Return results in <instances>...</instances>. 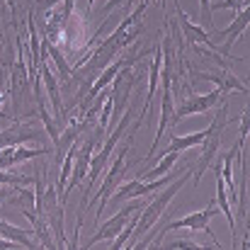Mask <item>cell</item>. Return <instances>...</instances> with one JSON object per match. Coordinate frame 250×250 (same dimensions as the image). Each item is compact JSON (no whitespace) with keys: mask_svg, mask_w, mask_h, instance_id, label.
<instances>
[{"mask_svg":"<svg viewBox=\"0 0 250 250\" xmlns=\"http://www.w3.org/2000/svg\"><path fill=\"white\" fill-rule=\"evenodd\" d=\"M226 124H229V95H221V100L216 104V117H214V122L207 129V139L199 144L202 146V156L197 161H192V185L194 187L199 185V180L207 172V167H211V163H214V158L219 153V146L224 141Z\"/></svg>","mask_w":250,"mask_h":250,"instance_id":"6da1fadb","label":"cell"},{"mask_svg":"<svg viewBox=\"0 0 250 250\" xmlns=\"http://www.w3.org/2000/svg\"><path fill=\"white\" fill-rule=\"evenodd\" d=\"M187 166H189V167H185V170H182V172H180V175L172 180V182H167L166 187H163V192H161L156 199H151V202L146 204L144 214L136 219L134 233H139V236H141L144 231H148V229H151V226H153V224H156L161 216H163V211L167 209V204L172 202V197H175V194L182 189V185H185V182L189 180V175H192V163H187Z\"/></svg>","mask_w":250,"mask_h":250,"instance_id":"7a4b0ae2","label":"cell"},{"mask_svg":"<svg viewBox=\"0 0 250 250\" xmlns=\"http://www.w3.org/2000/svg\"><path fill=\"white\" fill-rule=\"evenodd\" d=\"M131 144H134V131L129 134V139L119 146V153H117V158H114V163L109 166L107 170V175H104V180H102V185H100V189H97V194H95V199L90 202V204H97V214H95V224H100V219H102V214H104V209H107V202H109V197H112V192L122 185V180H124V172L129 170V166H124V158H126V151L131 148ZM87 204V207H90Z\"/></svg>","mask_w":250,"mask_h":250,"instance_id":"3957f363","label":"cell"},{"mask_svg":"<svg viewBox=\"0 0 250 250\" xmlns=\"http://www.w3.org/2000/svg\"><path fill=\"white\" fill-rule=\"evenodd\" d=\"M216 214H219V207H216V199H211V202L207 204V209L194 211V214H187V216H182V219H175V221L166 224V226H163V231H161V236H158L153 243H158L166 233L177 231V229H187V231H204V233L211 238V243H216V238H214V233H211V229H209V221H211Z\"/></svg>","mask_w":250,"mask_h":250,"instance_id":"277c9868","label":"cell"},{"mask_svg":"<svg viewBox=\"0 0 250 250\" xmlns=\"http://www.w3.org/2000/svg\"><path fill=\"white\" fill-rule=\"evenodd\" d=\"M221 95H224V92H221L219 87H214V90H211V92H207V95H194V92L189 90V95H187V97H182V102H180L177 107H172L170 126H172V124H177L182 117H189V114H202V112L214 109V107L219 104Z\"/></svg>","mask_w":250,"mask_h":250,"instance_id":"5b68a950","label":"cell"},{"mask_svg":"<svg viewBox=\"0 0 250 250\" xmlns=\"http://www.w3.org/2000/svg\"><path fill=\"white\" fill-rule=\"evenodd\" d=\"M141 209V197H134L131 199V204H126L124 209H119L112 219H107V224H102L100 221V229H97V233L92 236V238H87V248H92L95 243H100V241H114L117 236H119V231L124 229V224L131 219V214H136Z\"/></svg>","mask_w":250,"mask_h":250,"instance_id":"8992f818","label":"cell"},{"mask_svg":"<svg viewBox=\"0 0 250 250\" xmlns=\"http://www.w3.org/2000/svg\"><path fill=\"white\" fill-rule=\"evenodd\" d=\"M29 141H37V144H44L46 136L42 129L32 126V124H22V122H15L12 126H7L5 131H0V148L5 146H20V144H29Z\"/></svg>","mask_w":250,"mask_h":250,"instance_id":"52a82bcc","label":"cell"},{"mask_svg":"<svg viewBox=\"0 0 250 250\" xmlns=\"http://www.w3.org/2000/svg\"><path fill=\"white\" fill-rule=\"evenodd\" d=\"M248 22H250V10L243 7V12H241V15L229 24V29H214V27H211V29H214V32L209 34V37H211V42H216V39H224V37H226L224 46H216V44H214V46H216V51H219V54H224L226 59H233V56H231V49H233L236 39L243 34V29L248 27Z\"/></svg>","mask_w":250,"mask_h":250,"instance_id":"ba28073f","label":"cell"},{"mask_svg":"<svg viewBox=\"0 0 250 250\" xmlns=\"http://www.w3.org/2000/svg\"><path fill=\"white\" fill-rule=\"evenodd\" d=\"M97 141H100V139L92 136V139H87L85 144H78V151H76V156H73V167H71V180L66 182V197H68V192H71L73 187H81V185H83L87 166H90V156H92Z\"/></svg>","mask_w":250,"mask_h":250,"instance_id":"9c48e42d","label":"cell"},{"mask_svg":"<svg viewBox=\"0 0 250 250\" xmlns=\"http://www.w3.org/2000/svg\"><path fill=\"white\" fill-rule=\"evenodd\" d=\"M194 78L214 83L219 90H221V92H224V95H229L231 90L248 95V87H246V83H241L236 76H231V71H229L226 66H216V71H214V73H194Z\"/></svg>","mask_w":250,"mask_h":250,"instance_id":"30bf717a","label":"cell"},{"mask_svg":"<svg viewBox=\"0 0 250 250\" xmlns=\"http://www.w3.org/2000/svg\"><path fill=\"white\" fill-rule=\"evenodd\" d=\"M153 61H151V66H148V95H146V107H144V112H141V119L144 117H148V109H151V102H153V97H156V92H158V85H161V66H163V46H153Z\"/></svg>","mask_w":250,"mask_h":250,"instance_id":"8fae6325","label":"cell"},{"mask_svg":"<svg viewBox=\"0 0 250 250\" xmlns=\"http://www.w3.org/2000/svg\"><path fill=\"white\" fill-rule=\"evenodd\" d=\"M175 10H177L180 27H182V34H185V39L189 42V46L204 44V46H209V49H216V46H214V42H211V37H209V32H204L202 27L192 24V22H189V17H187V12H185V10H180V5H177V2H175Z\"/></svg>","mask_w":250,"mask_h":250,"instance_id":"7c38bea8","label":"cell"},{"mask_svg":"<svg viewBox=\"0 0 250 250\" xmlns=\"http://www.w3.org/2000/svg\"><path fill=\"white\" fill-rule=\"evenodd\" d=\"M214 172H216V207H219V211H224V214H226V219H229V226H231V233H233V243H238L236 216H233V211H231V204H229V197H226V187H224L221 167L216 166V167H214Z\"/></svg>","mask_w":250,"mask_h":250,"instance_id":"4fadbf2b","label":"cell"},{"mask_svg":"<svg viewBox=\"0 0 250 250\" xmlns=\"http://www.w3.org/2000/svg\"><path fill=\"white\" fill-rule=\"evenodd\" d=\"M180 161V153L177 151H167L163 158H158V163L151 167H144L141 172H139V180H146V182H151V180H156V177H161V175H166L172 170V166Z\"/></svg>","mask_w":250,"mask_h":250,"instance_id":"5bb4252c","label":"cell"},{"mask_svg":"<svg viewBox=\"0 0 250 250\" xmlns=\"http://www.w3.org/2000/svg\"><path fill=\"white\" fill-rule=\"evenodd\" d=\"M207 139V129L204 131H194V134H187V136H170V146H166V151L161 153V158L166 156L167 151H185V148H194L199 146L202 141Z\"/></svg>","mask_w":250,"mask_h":250,"instance_id":"9a60e30c","label":"cell"},{"mask_svg":"<svg viewBox=\"0 0 250 250\" xmlns=\"http://www.w3.org/2000/svg\"><path fill=\"white\" fill-rule=\"evenodd\" d=\"M0 236L7 238V241H12V243H17L20 248H34L32 236H29L27 229H17V226H12V224L0 221Z\"/></svg>","mask_w":250,"mask_h":250,"instance_id":"2e32d148","label":"cell"},{"mask_svg":"<svg viewBox=\"0 0 250 250\" xmlns=\"http://www.w3.org/2000/svg\"><path fill=\"white\" fill-rule=\"evenodd\" d=\"M42 46L46 49V54L54 59V63L59 66V73H61V78L63 81H71V76H73V68L66 63V59H63V54L54 46V42H49V37H44V42H42Z\"/></svg>","mask_w":250,"mask_h":250,"instance_id":"e0dca14e","label":"cell"},{"mask_svg":"<svg viewBox=\"0 0 250 250\" xmlns=\"http://www.w3.org/2000/svg\"><path fill=\"white\" fill-rule=\"evenodd\" d=\"M39 156H49V146L44 148H27V146H15V153H12V163L20 166L24 161H32V158H39Z\"/></svg>","mask_w":250,"mask_h":250,"instance_id":"ac0fdd59","label":"cell"},{"mask_svg":"<svg viewBox=\"0 0 250 250\" xmlns=\"http://www.w3.org/2000/svg\"><path fill=\"white\" fill-rule=\"evenodd\" d=\"M0 185H12V187H17V185H34V180L32 177H27V175H17V172H2L0 170Z\"/></svg>","mask_w":250,"mask_h":250,"instance_id":"d6986e66","label":"cell"},{"mask_svg":"<svg viewBox=\"0 0 250 250\" xmlns=\"http://www.w3.org/2000/svg\"><path fill=\"white\" fill-rule=\"evenodd\" d=\"M211 12L214 10H243L248 7V0H216V2H209Z\"/></svg>","mask_w":250,"mask_h":250,"instance_id":"ffe728a7","label":"cell"},{"mask_svg":"<svg viewBox=\"0 0 250 250\" xmlns=\"http://www.w3.org/2000/svg\"><path fill=\"white\" fill-rule=\"evenodd\" d=\"M209 2H211V0H199V15H202V20H204V22L209 24V29H211V24H214V12H211Z\"/></svg>","mask_w":250,"mask_h":250,"instance_id":"44dd1931","label":"cell"},{"mask_svg":"<svg viewBox=\"0 0 250 250\" xmlns=\"http://www.w3.org/2000/svg\"><path fill=\"white\" fill-rule=\"evenodd\" d=\"M12 153H15V146H5V148H0V170H2V167L15 166V163H12Z\"/></svg>","mask_w":250,"mask_h":250,"instance_id":"7402d4cb","label":"cell"},{"mask_svg":"<svg viewBox=\"0 0 250 250\" xmlns=\"http://www.w3.org/2000/svg\"><path fill=\"white\" fill-rule=\"evenodd\" d=\"M59 0H34V10H42V12H49L56 7Z\"/></svg>","mask_w":250,"mask_h":250,"instance_id":"603a6c76","label":"cell"},{"mask_svg":"<svg viewBox=\"0 0 250 250\" xmlns=\"http://www.w3.org/2000/svg\"><path fill=\"white\" fill-rule=\"evenodd\" d=\"M126 2H131V0H109V2H104V12L109 15V12H117V7H122V5H126Z\"/></svg>","mask_w":250,"mask_h":250,"instance_id":"cb8c5ba5","label":"cell"},{"mask_svg":"<svg viewBox=\"0 0 250 250\" xmlns=\"http://www.w3.org/2000/svg\"><path fill=\"white\" fill-rule=\"evenodd\" d=\"M170 248H199L194 241H175V243H170Z\"/></svg>","mask_w":250,"mask_h":250,"instance_id":"d4e9b609","label":"cell"},{"mask_svg":"<svg viewBox=\"0 0 250 250\" xmlns=\"http://www.w3.org/2000/svg\"><path fill=\"white\" fill-rule=\"evenodd\" d=\"M2 202H7V189H5V185H2V189H0V204Z\"/></svg>","mask_w":250,"mask_h":250,"instance_id":"484cf974","label":"cell"},{"mask_svg":"<svg viewBox=\"0 0 250 250\" xmlns=\"http://www.w3.org/2000/svg\"><path fill=\"white\" fill-rule=\"evenodd\" d=\"M92 5H95V0H87V17L92 15Z\"/></svg>","mask_w":250,"mask_h":250,"instance_id":"4316f807","label":"cell"},{"mask_svg":"<svg viewBox=\"0 0 250 250\" xmlns=\"http://www.w3.org/2000/svg\"><path fill=\"white\" fill-rule=\"evenodd\" d=\"M146 2H151V0H146ZM158 2H161V7L166 10V0H158Z\"/></svg>","mask_w":250,"mask_h":250,"instance_id":"83f0119b","label":"cell"}]
</instances>
